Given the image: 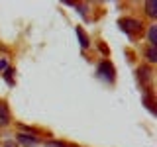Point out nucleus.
Masks as SVG:
<instances>
[{"label":"nucleus","mask_w":157,"mask_h":147,"mask_svg":"<svg viewBox=\"0 0 157 147\" xmlns=\"http://www.w3.org/2000/svg\"><path fill=\"white\" fill-rule=\"evenodd\" d=\"M77 37H78V43H81L82 49H86L88 45H90V39H88V36L82 32V28H77Z\"/></svg>","instance_id":"5"},{"label":"nucleus","mask_w":157,"mask_h":147,"mask_svg":"<svg viewBox=\"0 0 157 147\" xmlns=\"http://www.w3.org/2000/svg\"><path fill=\"white\" fill-rule=\"evenodd\" d=\"M8 69V63H6V59H0V73L2 71H6Z\"/></svg>","instance_id":"12"},{"label":"nucleus","mask_w":157,"mask_h":147,"mask_svg":"<svg viewBox=\"0 0 157 147\" xmlns=\"http://www.w3.org/2000/svg\"><path fill=\"white\" fill-rule=\"evenodd\" d=\"M147 36H149V45L151 47H157V26H151Z\"/></svg>","instance_id":"8"},{"label":"nucleus","mask_w":157,"mask_h":147,"mask_svg":"<svg viewBox=\"0 0 157 147\" xmlns=\"http://www.w3.org/2000/svg\"><path fill=\"white\" fill-rule=\"evenodd\" d=\"M145 57L149 59V63H155L157 61V47H147V51H145Z\"/></svg>","instance_id":"9"},{"label":"nucleus","mask_w":157,"mask_h":147,"mask_svg":"<svg viewBox=\"0 0 157 147\" xmlns=\"http://www.w3.org/2000/svg\"><path fill=\"white\" fill-rule=\"evenodd\" d=\"M16 139H18V143H22L26 147H36L37 145V137H33L32 134H18Z\"/></svg>","instance_id":"3"},{"label":"nucleus","mask_w":157,"mask_h":147,"mask_svg":"<svg viewBox=\"0 0 157 147\" xmlns=\"http://www.w3.org/2000/svg\"><path fill=\"white\" fill-rule=\"evenodd\" d=\"M10 124V112L6 104H0V126H8Z\"/></svg>","instance_id":"4"},{"label":"nucleus","mask_w":157,"mask_h":147,"mask_svg":"<svg viewBox=\"0 0 157 147\" xmlns=\"http://www.w3.org/2000/svg\"><path fill=\"white\" fill-rule=\"evenodd\" d=\"M137 75H140V81H144V82L151 81V71L147 67H140V69H137Z\"/></svg>","instance_id":"6"},{"label":"nucleus","mask_w":157,"mask_h":147,"mask_svg":"<svg viewBox=\"0 0 157 147\" xmlns=\"http://www.w3.org/2000/svg\"><path fill=\"white\" fill-rule=\"evenodd\" d=\"M4 78H6L8 85H12V69H6V71H4Z\"/></svg>","instance_id":"10"},{"label":"nucleus","mask_w":157,"mask_h":147,"mask_svg":"<svg viewBox=\"0 0 157 147\" xmlns=\"http://www.w3.org/2000/svg\"><path fill=\"white\" fill-rule=\"evenodd\" d=\"M96 73H98V77H100L102 81H106V82H114V67L110 65V61H102L100 65H98Z\"/></svg>","instance_id":"1"},{"label":"nucleus","mask_w":157,"mask_h":147,"mask_svg":"<svg viewBox=\"0 0 157 147\" xmlns=\"http://www.w3.org/2000/svg\"><path fill=\"white\" fill-rule=\"evenodd\" d=\"M45 147H65L63 143H59V141H47Z\"/></svg>","instance_id":"11"},{"label":"nucleus","mask_w":157,"mask_h":147,"mask_svg":"<svg viewBox=\"0 0 157 147\" xmlns=\"http://www.w3.org/2000/svg\"><path fill=\"white\" fill-rule=\"evenodd\" d=\"M145 12H147V16H151V18L157 16V2H155V0L145 2Z\"/></svg>","instance_id":"7"},{"label":"nucleus","mask_w":157,"mask_h":147,"mask_svg":"<svg viewBox=\"0 0 157 147\" xmlns=\"http://www.w3.org/2000/svg\"><path fill=\"white\" fill-rule=\"evenodd\" d=\"M120 26H122V29H126V32H140L141 22L132 20V18H126V20H120Z\"/></svg>","instance_id":"2"}]
</instances>
